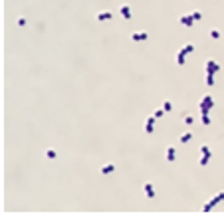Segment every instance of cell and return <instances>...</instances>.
Instances as JSON below:
<instances>
[{
  "mask_svg": "<svg viewBox=\"0 0 224 216\" xmlns=\"http://www.w3.org/2000/svg\"><path fill=\"white\" fill-rule=\"evenodd\" d=\"M180 50H182L184 54H190V52H194V46H192V44H184Z\"/></svg>",
  "mask_w": 224,
  "mask_h": 216,
  "instance_id": "4fadbf2b",
  "label": "cell"
},
{
  "mask_svg": "<svg viewBox=\"0 0 224 216\" xmlns=\"http://www.w3.org/2000/svg\"><path fill=\"white\" fill-rule=\"evenodd\" d=\"M190 139H192V133L188 131V133H184V135L179 139V143H186V141H190Z\"/></svg>",
  "mask_w": 224,
  "mask_h": 216,
  "instance_id": "5bb4252c",
  "label": "cell"
},
{
  "mask_svg": "<svg viewBox=\"0 0 224 216\" xmlns=\"http://www.w3.org/2000/svg\"><path fill=\"white\" fill-rule=\"evenodd\" d=\"M163 113H165V109H163V107H161V109H157V111H155V113H153V115H155V119H157V117H161V115H163Z\"/></svg>",
  "mask_w": 224,
  "mask_h": 216,
  "instance_id": "cb8c5ba5",
  "label": "cell"
},
{
  "mask_svg": "<svg viewBox=\"0 0 224 216\" xmlns=\"http://www.w3.org/2000/svg\"><path fill=\"white\" fill-rule=\"evenodd\" d=\"M171 107H173L171 101H165V103H163V109H165V111H171Z\"/></svg>",
  "mask_w": 224,
  "mask_h": 216,
  "instance_id": "603a6c76",
  "label": "cell"
},
{
  "mask_svg": "<svg viewBox=\"0 0 224 216\" xmlns=\"http://www.w3.org/2000/svg\"><path fill=\"white\" fill-rule=\"evenodd\" d=\"M210 157H212V155H202V159H200V165H202V167H204V165H208Z\"/></svg>",
  "mask_w": 224,
  "mask_h": 216,
  "instance_id": "e0dca14e",
  "label": "cell"
},
{
  "mask_svg": "<svg viewBox=\"0 0 224 216\" xmlns=\"http://www.w3.org/2000/svg\"><path fill=\"white\" fill-rule=\"evenodd\" d=\"M184 58H186V54H184L182 50H179V54H177V64H179V66L184 64Z\"/></svg>",
  "mask_w": 224,
  "mask_h": 216,
  "instance_id": "8fae6325",
  "label": "cell"
},
{
  "mask_svg": "<svg viewBox=\"0 0 224 216\" xmlns=\"http://www.w3.org/2000/svg\"><path fill=\"white\" fill-rule=\"evenodd\" d=\"M200 153H202V155H212V153H210V149H208L206 145H202V147H200Z\"/></svg>",
  "mask_w": 224,
  "mask_h": 216,
  "instance_id": "44dd1931",
  "label": "cell"
},
{
  "mask_svg": "<svg viewBox=\"0 0 224 216\" xmlns=\"http://www.w3.org/2000/svg\"><path fill=\"white\" fill-rule=\"evenodd\" d=\"M167 161H169V163H173V161H175V147H173V145L167 149Z\"/></svg>",
  "mask_w": 224,
  "mask_h": 216,
  "instance_id": "9c48e42d",
  "label": "cell"
},
{
  "mask_svg": "<svg viewBox=\"0 0 224 216\" xmlns=\"http://www.w3.org/2000/svg\"><path fill=\"white\" fill-rule=\"evenodd\" d=\"M153 125H155V115L147 117V121H145V131H147V133H153V129H155Z\"/></svg>",
  "mask_w": 224,
  "mask_h": 216,
  "instance_id": "3957f363",
  "label": "cell"
},
{
  "mask_svg": "<svg viewBox=\"0 0 224 216\" xmlns=\"http://www.w3.org/2000/svg\"><path fill=\"white\" fill-rule=\"evenodd\" d=\"M179 22L182 26H192L194 24V20L190 18V14H186V16H179Z\"/></svg>",
  "mask_w": 224,
  "mask_h": 216,
  "instance_id": "5b68a950",
  "label": "cell"
},
{
  "mask_svg": "<svg viewBox=\"0 0 224 216\" xmlns=\"http://www.w3.org/2000/svg\"><path fill=\"white\" fill-rule=\"evenodd\" d=\"M16 24H18V26H26V18H18Z\"/></svg>",
  "mask_w": 224,
  "mask_h": 216,
  "instance_id": "484cf974",
  "label": "cell"
},
{
  "mask_svg": "<svg viewBox=\"0 0 224 216\" xmlns=\"http://www.w3.org/2000/svg\"><path fill=\"white\" fill-rule=\"evenodd\" d=\"M218 70H220V66H218L214 60H208V62H206V74H212V76H214Z\"/></svg>",
  "mask_w": 224,
  "mask_h": 216,
  "instance_id": "7a4b0ae2",
  "label": "cell"
},
{
  "mask_svg": "<svg viewBox=\"0 0 224 216\" xmlns=\"http://www.w3.org/2000/svg\"><path fill=\"white\" fill-rule=\"evenodd\" d=\"M206 85H214V76L212 74H206Z\"/></svg>",
  "mask_w": 224,
  "mask_h": 216,
  "instance_id": "2e32d148",
  "label": "cell"
},
{
  "mask_svg": "<svg viewBox=\"0 0 224 216\" xmlns=\"http://www.w3.org/2000/svg\"><path fill=\"white\" fill-rule=\"evenodd\" d=\"M202 123H204V125H210V117H208V113H202Z\"/></svg>",
  "mask_w": 224,
  "mask_h": 216,
  "instance_id": "ffe728a7",
  "label": "cell"
},
{
  "mask_svg": "<svg viewBox=\"0 0 224 216\" xmlns=\"http://www.w3.org/2000/svg\"><path fill=\"white\" fill-rule=\"evenodd\" d=\"M46 157H48V159H56V151H54V149H48V151H46Z\"/></svg>",
  "mask_w": 224,
  "mask_h": 216,
  "instance_id": "ac0fdd59",
  "label": "cell"
},
{
  "mask_svg": "<svg viewBox=\"0 0 224 216\" xmlns=\"http://www.w3.org/2000/svg\"><path fill=\"white\" fill-rule=\"evenodd\" d=\"M121 16H123L125 20L131 18V6H129V4H123V6H121Z\"/></svg>",
  "mask_w": 224,
  "mask_h": 216,
  "instance_id": "8992f818",
  "label": "cell"
},
{
  "mask_svg": "<svg viewBox=\"0 0 224 216\" xmlns=\"http://www.w3.org/2000/svg\"><path fill=\"white\" fill-rule=\"evenodd\" d=\"M111 16H113V14H111L109 10H105V12H97V16H95V18L103 22V20H111Z\"/></svg>",
  "mask_w": 224,
  "mask_h": 216,
  "instance_id": "52a82bcc",
  "label": "cell"
},
{
  "mask_svg": "<svg viewBox=\"0 0 224 216\" xmlns=\"http://www.w3.org/2000/svg\"><path fill=\"white\" fill-rule=\"evenodd\" d=\"M212 200H214V202H216V204H218V202H220V200H224V192H218V194H216V196H214V198H212Z\"/></svg>",
  "mask_w": 224,
  "mask_h": 216,
  "instance_id": "d6986e66",
  "label": "cell"
},
{
  "mask_svg": "<svg viewBox=\"0 0 224 216\" xmlns=\"http://www.w3.org/2000/svg\"><path fill=\"white\" fill-rule=\"evenodd\" d=\"M214 206H216V202H214V200H208V202L204 204V208H202V212H210V210H212Z\"/></svg>",
  "mask_w": 224,
  "mask_h": 216,
  "instance_id": "30bf717a",
  "label": "cell"
},
{
  "mask_svg": "<svg viewBox=\"0 0 224 216\" xmlns=\"http://www.w3.org/2000/svg\"><path fill=\"white\" fill-rule=\"evenodd\" d=\"M113 171H115V165H105L101 169V174H109V173H113Z\"/></svg>",
  "mask_w": 224,
  "mask_h": 216,
  "instance_id": "7c38bea8",
  "label": "cell"
},
{
  "mask_svg": "<svg viewBox=\"0 0 224 216\" xmlns=\"http://www.w3.org/2000/svg\"><path fill=\"white\" fill-rule=\"evenodd\" d=\"M190 18H192V20H200V18H202V14H200L198 10H194V12H190Z\"/></svg>",
  "mask_w": 224,
  "mask_h": 216,
  "instance_id": "9a60e30c",
  "label": "cell"
},
{
  "mask_svg": "<svg viewBox=\"0 0 224 216\" xmlns=\"http://www.w3.org/2000/svg\"><path fill=\"white\" fill-rule=\"evenodd\" d=\"M210 36H212L214 40H218V38H220V32H218V30H210Z\"/></svg>",
  "mask_w": 224,
  "mask_h": 216,
  "instance_id": "7402d4cb",
  "label": "cell"
},
{
  "mask_svg": "<svg viewBox=\"0 0 224 216\" xmlns=\"http://www.w3.org/2000/svg\"><path fill=\"white\" fill-rule=\"evenodd\" d=\"M131 40H133V42H143V40H147V32H133V34H131Z\"/></svg>",
  "mask_w": 224,
  "mask_h": 216,
  "instance_id": "277c9868",
  "label": "cell"
},
{
  "mask_svg": "<svg viewBox=\"0 0 224 216\" xmlns=\"http://www.w3.org/2000/svg\"><path fill=\"white\" fill-rule=\"evenodd\" d=\"M212 105H214V99L210 95H204L202 101H200V113H208L212 109Z\"/></svg>",
  "mask_w": 224,
  "mask_h": 216,
  "instance_id": "6da1fadb",
  "label": "cell"
},
{
  "mask_svg": "<svg viewBox=\"0 0 224 216\" xmlns=\"http://www.w3.org/2000/svg\"><path fill=\"white\" fill-rule=\"evenodd\" d=\"M143 190H145V194H147L149 198H153V196H155V190H153V184H149V182H147V184L143 186Z\"/></svg>",
  "mask_w": 224,
  "mask_h": 216,
  "instance_id": "ba28073f",
  "label": "cell"
},
{
  "mask_svg": "<svg viewBox=\"0 0 224 216\" xmlns=\"http://www.w3.org/2000/svg\"><path fill=\"white\" fill-rule=\"evenodd\" d=\"M184 123H186V125H192V123H194V119H192L190 115H186V117H184Z\"/></svg>",
  "mask_w": 224,
  "mask_h": 216,
  "instance_id": "d4e9b609",
  "label": "cell"
}]
</instances>
